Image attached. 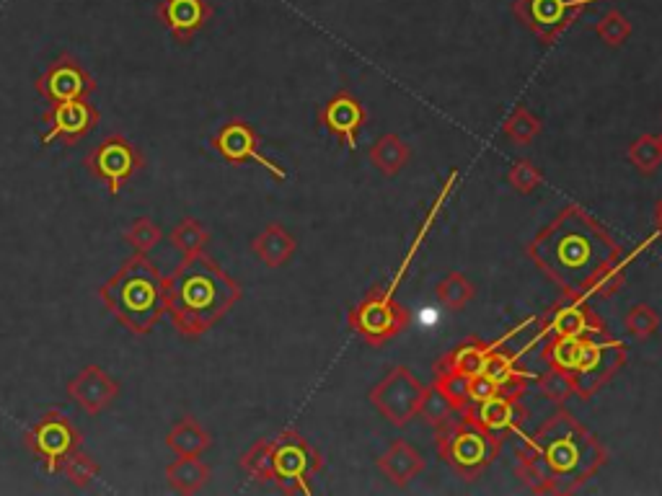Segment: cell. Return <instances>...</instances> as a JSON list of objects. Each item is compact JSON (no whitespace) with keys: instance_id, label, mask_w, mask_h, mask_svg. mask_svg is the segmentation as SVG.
Wrapping results in <instances>:
<instances>
[{"instance_id":"1","label":"cell","mask_w":662,"mask_h":496,"mask_svg":"<svg viewBox=\"0 0 662 496\" xmlns=\"http://www.w3.org/2000/svg\"><path fill=\"white\" fill-rule=\"evenodd\" d=\"M660 233L639 243L631 254L611 230L580 205H567L525 246L528 259L549 277L564 298H611L624 287L626 269Z\"/></svg>"},{"instance_id":"2","label":"cell","mask_w":662,"mask_h":496,"mask_svg":"<svg viewBox=\"0 0 662 496\" xmlns=\"http://www.w3.org/2000/svg\"><path fill=\"white\" fill-rule=\"evenodd\" d=\"M518 450V476L533 494H575L608 463L603 442L567 409H556Z\"/></svg>"},{"instance_id":"3","label":"cell","mask_w":662,"mask_h":496,"mask_svg":"<svg viewBox=\"0 0 662 496\" xmlns=\"http://www.w3.org/2000/svg\"><path fill=\"white\" fill-rule=\"evenodd\" d=\"M244 298V287L205 251L163 277V310L184 339H200Z\"/></svg>"},{"instance_id":"4","label":"cell","mask_w":662,"mask_h":496,"mask_svg":"<svg viewBox=\"0 0 662 496\" xmlns=\"http://www.w3.org/2000/svg\"><path fill=\"white\" fill-rule=\"evenodd\" d=\"M99 298L132 336H148L166 316L161 269L138 251L99 287Z\"/></svg>"},{"instance_id":"5","label":"cell","mask_w":662,"mask_h":496,"mask_svg":"<svg viewBox=\"0 0 662 496\" xmlns=\"http://www.w3.org/2000/svg\"><path fill=\"white\" fill-rule=\"evenodd\" d=\"M435 445L438 455L445 463L463 476L466 481H474L479 473H484L489 465L497 460L502 450V437L481 429L479 424L463 419L461 422H445L435 429Z\"/></svg>"},{"instance_id":"6","label":"cell","mask_w":662,"mask_h":496,"mask_svg":"<svg viewBox=\"0 0 662 496\" xmlns=\"http://www.w3.org/2000/svg\"><path fill=\"white\" fill-rule=\"evenodd\" d=\"M272 463H275V484L282 494H311V481L324 468V458L316 447L300 437L295 429H282L272 440Z\"/></svg>"},{"instance_id":"7","label":"cell","mask_w":662,"mask_h":496,"mask_svg":"<svg viewBox=\"0 0 662 496\" xmlns=\"http://www.w3.org/2000/svg\"><path fill=\"white\" fill-rule=\"evenodd\" d=\"M409 323L404 305L396 303V292L388 287H373L350 310V326L368 347H383L401 334Z\"/></svg>"},{"instance_id":"8","label":"cell","mask_w":662,"mask_h":496,"mask_svg":"<svg viewBox=\"0 0 662 496\" xmlns=\"http://www.w3.org/2000/svg\"><path fill=\"white\" fill-rule=\"evenodd\" d=\"M81 440L83 434L78 427L57 409L44 411L24 434V445L47 473H60L65 458L81 447Z\"/></svg>"},{"instance_id":"9","label":"cell","mask_w":662,"mask_h":496,"mask_svg":"<svg viewBox=\"0 0 662 496\" xmlns=\"http://www.w3.org/2000/svg\"><path fill=\"white\" fill-rule=\"evenodd\" d=\"M629 360V349L619 339H582L580 360L572 372L575 396L590 398L621 372Z\"/></svg>"},{"instance_id":"10","label":"cell","mask_w":662,"mask_h":496,"mask_svg":"<svg viewBox=\"0 0 662 496\" xmlns=\"http://www.w3.org/2000/svg\"><path fill=\"white\" fill-rule=\"evenodd\" d=\"M425 396L427 385L419 383L417 375L404 365L394 367L388 375H383L381 383L368 393L375 411L394 427H404V424L412 422L414 416L419 414V406H422Z\"/></svg>"},{"instance_id":"11","label":"cell","mask_w":662,"mask_h":496,"mask_svg":"<svg viewBox=\"0 0 662 496\" xmlns=\"http://www.w3.org/2000/svg\"><path fill=\"white\" fill-rule=\"evenodd\" d=\"M86 168L96 179L107 184L112 197H117L127 181L143 168V155L125 135H109L91 150V155L86 158Z\"/></svg>"},{"instance_id":"12","label":"cell","mask_w":662,"mask_h":496,"mask_svg":"<svg viewBox=\"0 0 662 496\" xmlns=\"http://www.w3.org/2000/svg\"><path fill=\"white\" fill-rule=\"evenodd\" d=\"M590 3L600 0H515L513 11L541 42L554 44Z\"/></svg>"},{"instance_id":"13","label":"cell","mask_w":662,"mask_h":496,"mask_svg":"<svg viewBox=\"0 0 662 496\" xmlns=\"http://www.w3.org/2000/svg\"><path fill=\"white\" fill-rule=\"evenodd\" d=\"M34 86L42 99H47L50 104H60V101L88 99L96 91V78L88 73L78 57L63 52L47 65V70L39 75Z\"/></svg>"},{"instance_id":"14","label":"cell","mask_w":662,"mask_h":496,"mask_svg":"<svg viewBox=\"0 0 662 496\" xmlns=\"http://www.w3.org/2000/svg\"><path fill=\"white\" fill-rule=\"evenodd\" d=\"M541 329L536 339L544 336H575V339H606L608 331L588 298H564L562 303L551 305L544 316L538 318Z\"/></svg>"},{"instance_id":"15","label":"cell","mask_w":662,"mask_h":496,"mask_svg":"<svg viewBox=\"0 0 662 496\" xmlns=\"http://www.w3.org/2000/svg\"><path fill=\"white\" fill-rule=\"evenodd\" d=\"M213 148L218 150V155L223 161L233 163V166H241V163H259V166H262L264 171H269L277 181L288 179L285 168H282L280 163L269 161L267 155L262 153L257 130H254L249 122H244V119H231V122H225L223 127L215 132Z\"/></svg>"},{"instance_id":"16","label":"cell","mask_w":662,"mask_h":496,"mask_svg":"<svg viewBox=\"0 0 662 496\" xmlns=\"http://www.w3.org/2000/svg\"><path fill=\"white\" fill-rule=\"evenodd\" d=\"M42 119L47 124V130L42 135V145H75L78 140H83V137L96 130L101 114L96 106L88 104V99H75L52 104L42 114Z\"/></svg>"},{"instance_id":"17","label":"cell","mask_w":662,"mask_h":496,"mask_svg":"<svg viewBox=\"0 0 662 496\" xmlns=\"http://www.w3.org/2000/svg\"><path fill=\"white\" fill-rule=\"evenodd\" d=\"M70 401L88 416H99L117 401L119 383L109 375L104 367L88 365L81 372H75L65 385Z\"/></svg>"},{"instance_id":"18","label":"cell","mask_w":662,"mask_h":496,"mask_svg":"<svg viewBox=\"0 0 662 496\" xmlns=\"http://www.w3.org/2000/svg\"><path fill=\"white\" fill-rule=\"evenodd\" d=\"M463 419L479 424L481 429L497 434V437H505V434H523L520 422L525 419V411L520 409V398L510 396V393L500 391L497 396L487 398V401L469 403L466 409L461 411Z\"/></svg>"},{"instance_id":"19","label":"cell","mask_w":662,"mask_h":496,"mask_svg":"<svg viewBox=\"0 0 662 496\" xmlns=\"http://www.w3.org/2000/svg\"><path fill=\"white\" fill-rule=\"evenodd\" d=\"M319 122L321 127H326V132L339 137L355 153L357 135H360V130L368 122V112H365V106L350 91H339L321 106Z\"/></svg>"},{"instance_id":"20","label":"cell","mask_w":662,"mask_h":496,"mask_svg":"<svg viewBox=\"0 0 662 496\" xmlns=\"http://www.w3.org/2000/svg\"><path fill=\"white\" fill-rule=\"evenodd\" d=\"M156 13L171 37L187 44L213 19V6L207 0H161Z\"/></svg>"},{"instance_id":"21","label":"cell","mask_w":662,"mask_h":496,"mask_svg":"<svg viewBox=\"0 0 662 496\" xmlns=\"http://www.w3.org/2000/svg\"><path fill=\"white\" fill-rule=\"evenodd\" d=\"M520 329H523V326H515L513 331H507V334H502L500 339H494V341L469 339L466 344H461V347H456L453 352L445 354L443 360L435 365V372H461V375H466V378H471V375H479V372L484 370L487 354L492 352V349L502 347L507 339H513Z\"/></svg>"},{"instance_id":"22","label":"cell","mask_w":662,"mask_h":496,"mask_svg":"<svg viewBox=\"0 0 662 496\" xmlns=\"http://www.w3.org/2000/svg\"><path fill=\"white\" fill-rule=\"evenodd\" d=\"M378 471H381L391 484L401 489V486L412 484L414 478L425 471V458H422V453H419L412 442L396 440L391 442V447L378 458Z\"/></svg>"},{"instance_id":"23","label":"cell","mask_w":662,"mask_h":496,"mask_svg":"<svg viewBox=\"0 0 662 496\" xmlns=\"http://www.w3.org/2000/svg\"><path fill=\"white\" fill-rule=\"evenodd\" d=\"M251 251H254V256L262 261L264 267L280 269L293 259L295 238L290 236V230L282 228L280 223H269L259 236H254Z\"/></svg>"},{"instance_id":"24","label":"cell","mask_w":662,"mask_h":496,"mask_svg":"<svg viewBox=\"0 0 662 496\" xmlns=\"http://www.w3.org/2000/svg\"><path fill=\"white\" fill-rule=\"evenodd\" d=\"M518 357H520V352L507 354V352H500V347L492 349V352L487 354V362H484V370L481 372L500 385V391L520 398L525 391V385H528V380H531V372L518 370V367H515V360H518Z\"/></svg>"},{"instance_id":"25","label":"cell","mask_w":662,"mask_h":496,"mask_svg":"<svg viewBox=\"0 0 662 496\" xmlns=\"http://www.w3.org/2000/svg\"><path fill=\"white\" fill-rule=\"evenodd\" d=\"M210 465L202 463L200 455H179L174 463L166 465V478L176 494H200L210 481Z\"/></svg>"},{"instance_id":"26","label":"cell","mask_w":662,"mask_h":496,"mask_svg":"<svg viewBox=\"0 0 662 496\" xmlns=\"http://www.w3.org/2000/svg\"><path fill=\"white\" fill-rule=\"evenodd\" d=\"M166 447L176 455H202L213 447V434L194 416H182L166 434Z\"/></svg>"},{"instance_id":"27","label":"cell","mask_w":662,"mask_h":496,"mask_svg":"<svg viewBox=\"0 0 662 496\" xmlns=\"http://www.w3.org/2000/svg\"><path fill=\"white\" fill-rule=\"evenodd\" d=\"M370 163L378 168V174L388 176V179L399 176L409 163V145L399 135L388 132V135L378 137L373 148H370Z\"/></svg>"},{"instance_id":"28","label":"cell","mask_w":662,"mask_h":496,"mask_svg":"<svg viewBox=\"0 0 662 496\" xmlns=\"http://www.w3.org/2000/svg\"><path fill=\"white\" fill-rule=\"evenodd\" d=\"M171 246L182 254V259H189V256L202 254L210 243V230L200 223V220H194V217H184L179 223L171 228L169 233Z\"/></svg>"},{"instance_id":"29","label":"cell","mask_w":662,"mask_h":496,"mask_svg":"<svg viewBox=\"0 0 662 496\" xmlns=\"http://www.w3.org/2000/svg\"><path fill=\"white\" fill-rule=\"evenodd\" d=\"M456 181H458V171H453V174L448 176V181H445V186H443V192H440V197L435 199V202H432L430 212H427V220H425V225H422V228H419L417 238H414V243H412V246H409V254H406L404 264H401V267H399V272H396V277L391 279V285H388V290H391V292H396V290H399V285H401V279H404L406 269H409V264H412V261H414V256H417L419 246H422V243H425L427 233H430V228H432V225H435V220H438V212L443 210L445 199L450 197V189H453V186H456Z\"/></svg>"},{"instance_id":"30","label":"cell","mask_w":662,"mask_h":496,"mask_svg":"<svg viewBox=\"0 0 662 496\" xmlns=\"http://www.w3.org/2000/svg\"><path fill=\"white\" fill-rule=\"evenodd\" d=\"M241 471L259 484L275 481V463H272V440H259L241 455Z\"/></svg>"},{"instance_id":"31","label":"cell","mask_w":662,"mask_h":496,"mask_svg":"<svg viewBox=\"0 0 662 496\" xmlns=\"http://www.w3.org/2000/svg\"><path fill=\"white\" fill-rule=\"evenodd\" d=\"M580 347L582 339L575 336H549V344L544 349V362L554 370L562 372H575L577 360H580Z\"/></svg>"},{"instance_id":"32","label":"cell","mask_w":662,"mask_h":496,"mask_svg":"<svg viewBox=\"0 0 662 496\" xmlns=\"http://www.w3.org/2000/svg\"><path fill=\"white\" fill-rule=\"evenodd\" d=\"M438 303L448 310H461L476 298V287L471 279L463 277L461 272H450L448 277L440 279L438 285Z\"/></svg>"},{"instance_id":"33","label":"cell","mask_w":662,"mask_h":496,"mask_svg":"<svg viewBox=\"0 0 662 496\" xmlns=\"http://www.w3.org/2000/svg\"><path fill=\"white\" fill-rule=\"evenodd\" d=\"M629 161L639 174H655L662 163V135H639L629 145Z\"/></svg>"},{"instance_id":"34","label":"cell","mask_w":662,"mask_h":496,"mask_svg":"<svg viewBox=\"0 0 662 496\" xmlns=\"http://www.w3.org/2000/svg\"><path fill=\"white\" fill-rule=\"evenodd\" d=\"M502 132L507 140H513L515 145H531L538 135H541V119L525 109V106H515L513 114L502 122Z\"/></svg>"},{"instance_id":"35","label":"cell","mask_w":662,"mask_h":496,"mask_svg":"<svg viewBox=\"0 0 662 496\" xmlns=\"http://www.w3.org/2000/svg\"><path fill=\"white\" fill-rule=\"evenodd\" d=\"M60 473H65V478H68L70 486H75V489H88V486L94 484L96 478H99L101 465L96 463L91 455L83 453L81 447H78V450H73V453L65 458Z\"/></svg>"},{"instance_id":"36","label":"cell","mask_w":662,"mask_h":496,"mask_svg":"<svg viewBox=\"0 0 662 496\" xmlns=\"http://www.w3.org/2000/svg\"><path fill=\"white\" fill-rule=\"evenodd\" d=\"M538 393L546 398V401L556 403V406H564L569 398L575 396V385H572V375L562 370H554L549 367L546 372H541L536 378Z\"/></svg>"},{"instance_id":"37","label":"cell","mask_w":662,"mask_h":496,"mask_svg":"<svg viewBox=\"0 0 662 496\" xmlns=\"http://www.w3.org/2000/svg\"><path fill=\"white\" fill-rule=\"evenodd\" d=\"M122 238H125L138 254H150V251L163 241V230L161 225L153 223L150 217H138V220H132L130 228L122 233Z\"/></svg>"},{"instance_id":"38","label":"cell","mask_w":662,"mask_h":496,"mask_svg":"<svg viewBox=\"0 0 662 496\" xmlns=\"http://www.w3.org/2000/svg\"><path fill=\"white\" fill-rule=\"evenodd\" d=\"M432 388H438V391L453 403V409H456L458 414L471 403L469 378L461 375V372H435V383H432Z\"/></svg>"},{"instance_id":"39","label":"cell","mask_w":662,"mask_h":496,"mask_svg":"<svg viewBox=\"0 0 662 496\" xmlns=\"http://www.w3.org/2000/svg\"><path fill=\"white\" fill-rule=\"evenodd\" d=\"M624 326L634 339H650L660 329V313L652 305L637 303L626 310Z\"/></svg>"},{"instance_id":"40","label":"cell","mask_w":662,"mask_h":496,"mask_svg":"<svg viewBox=\"0 0 662 496\" xmlns=\"http://www.w3.org/2000/svg\"><path fill=\"white\" fill-rule=\"evenodd\" d=\"M456 414L458 411L453 409V403H450L448 398L438 391V388H432L430 385V388H427L425 401H422V406H419L417 416H422L430 427L438 429V427H443L445 422H450V419H453Z\"/></svg>"},{"instance_id":"41","label":"cell","mask_w":662,"mask_h":496,"mask_svg":"<svg viewBox=\"0 0 662 496\" xmlns=\"http://www.w3.org/2000/svg\"><path fill=\"white\" fill-rule=\"evenodd\" d=\"M595 34H598L608 47H621V44L631 37V21L626 19L619 8H613V11H608L606 16L595 24Z\"/></svg>"},{"instance_id":"42","label":"cell","mask_w":662,"mask_h":496,"mask_svg":"<svg viewBox=\"0 0 662 496\" xmlns=\"http://www.w3.org/2000/svg\"><path fill=\"white\" fill-rule=\"evenodd\" d=\"M507 181L518 194H531L544 184V174L531 161H515L513 168L507 171Z\"/></svg>"},{"instance_id":"43","label":"cell","mask_w":662,"mask_h":496,"mask_svg":"<svg viewBox=\"0 0 662 496\" xmlns=\"http://www.w3.org/2000/svg\"><path fill=\"white\" fill-rule=\"evenodd\" d=\"M469 393H471V403L487 401V398L500 393V385L494 383L492 378H487L484 372H479V375H471L469 378Z\"/></svg>"},{"instance_id":"44","label":"cell","mask_w":662,"mask_h":496,"mask_svg":"<svg viewBox=\"0 0 662 496\" xmlns=\"http://www.w3.org/2000/svg\"><path fill=\"white\" fill-rule=\"evenodd\" d=\"M655 223H657V233L662 236V197L657 199V205H655Z\"/></svg>"}]
</instances>
